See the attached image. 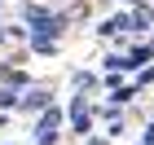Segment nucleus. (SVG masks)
<instances>
[{
	"instance_id": "1",
	"label": "nucleus",
	"mask_w": 154,
	"mask_h": 145,
	"mask_svg": "<svg viewBox=\"0 0 154 145\" xmlns=\"http://www.w3.org/2000/svg\"><path fill=\"white\" fill-rule=\"evenodd\" d=\"M62 123H66V114H62L57 106H44L35 114V145H53L62 136Z\"/></svg>"
},
{
	"instance_id": "2",
	"label": "nucleus",
	"mask_w": 154,
	"mask_h": 145,
	"mask_svg": "<svg viewBox=\"0 0 154 145\" xmlns=\"http://www.w3.org/2000/svg\"><path fill=\"white\" fill-rule=\"evenodd\" d=\"M44 106H53V92L48 88H31V92L18 97V114H40Z\"/></svg>"
},
{
	"instance_id": "3",
	"label": "nucleus",
	"mask_w": 154,
	"mask_h": 145,
	"mask_svg": "<svg viewBox=\"0 0 154 145\" xmlns=\"http://www.w3.org/2000/svg\"><path fill=\"white\" fill-rule=\"evenodd\" d=\"M154 62V44H132L128 53H123V75H137L141 66H150Z\"/></svg>"
},
{
	"instance_id": "4",
	"label": "nucleus",
	"mask_w": 154,
	"mask_h": 145,
	"mask_svg": "<svg viewBox=\"0 0 154 145\" xmlns=\"http://www.w3.org/2000/svg\"><path fill=\"white\" fill-rule=\"evenodd\" d=\"M57 48V35H48V31H31V53H40V57H48Z\"/></svg>"
},
{
	"instance_id": "5",
	"label": "nucleus",
	"mask_w": 154,
	"mask_h": 145,
	"mask_svg": "<svg viewBox=\"0 0 154 145\" xmlns=\"http://www.w3.org/2000/svg\"><path fill=\"white\" fill-rule=\"evenodd\" d=\"M71 123H75V136H93V110H79V114H71Z\"/></svg>"
},
{
	"instance_id": "6",
	"label": "nucleus",
	"mask_w": 154,
	"mask_h": 145,
	"mask_svg": "<svg viewBox=\"0 0 154 145\" xmlns=\"http://www.w3.org/2000/svg\"><path fill=\"white\" fill-rule=\"evenodd\" d=\"M0 110H18V88H0Z\"/></svg>"
},
{
	"instance_id": "7",
	"label": "nucleus",
	"mask_w": 154,
	"mask_h": 145,
	"mask_svg": "<svg viewBox=\"0 0 154 145\" xmlns=\"http://www.w3.org/2000/svg\"><path fill=\"white\" fill-rule=\"evenodd\" d=\"M71 84H75V92H84V88H93V84H97V75H93V71H75Z\"/></svg>"
},
{
	"instance_id": "8",
	"label": "nucleus",
	"mask_w": 154,
	"mask_h": 145,
	"mask_svg": "<svg viewBox=\"0 0 154 145\" xmlns=\"http://www.w3.org/2000/svg\"><path fill=\"white\" fill-rule=\"evenodd\" d=\"M145 84H154V66H141L137 71V88H145Z\"/></svg>"
},
{
	"instance_id": "9",
	"label": "nucleus",
	"mask_w": 154,
	"mask_h": 145,
	"mask_svg": "<svg viewBox=\"0 0 154 145\" xmlns=\"http://www.w3.org/2000/svg\"><path fill=\"white\" fill-rule=\"evenodd\" d=\"M106 71H119V75H123V53H110V57H106Z\"/></svg>"
},
{
	"instance_id": "10",
	"label": "nucleus",
	"mask_w": 154,
	"mask_h": 145,
	"mask_svg": "<svg viewBox=\"0 0 154 145\" xmlns=\"http://www.w3.org/2000/svg\"><path fill=\"white\" fill-rule=\"evenodd\" d=\"M141 145H154V119H150V128H145V141Z\"/></svg>"
},
{
	"instance_id": "11",
	"label": "nucleus",
	"mask_w": 154,
	"mask_h": 145,
	"mask_svg": "<svg viewBox=\"0 0 154 145\" xmlns=\"http://www.w3.org/2000/svg\"><path fill=\"white\" fill-rule=\"evenodd\" d=\"M5 40H9V31H5V26H0V44H5Z\"/></svg>"
},
{
	"instance_id": "12",
	"label": "nucleus",
	"mask_w": 154,
	"mask_h": 145,
	"mask_svg": "<svg viewBox=\"0 0 154 145\" xmlns=\"http://www.w3.org/2000/svg\"><path fill=\"white\" fill-rule=\"evenodd\" d=\"M150 13H154V5H150Z\"/></svg>"
},
{
	"instance_id": "13",
	"label": "nucleus",
	"mask_w": 154,
	"mask_h": 145,
	"mask_svg": "<svg viewBox=\"0 0 154 145\" xmlns=\"http://www.w3.org/2000/svg\"><path fill=\"white\" fill-rule=\"evenodd\" d=\"M150 44H154V40H150Z\"/></svg>"
}]
</instances>
